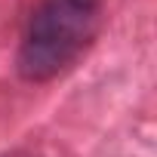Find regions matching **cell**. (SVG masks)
Masks as SVG:
<instances>
[{
	"label": "cell",
	"instance_id": "obj_1",
	"mask_svg": "<svg viewBox=\"0 0 157 157\" xmlns=\"http://www.w3.org/2000/svg\"><path fill=\"white\" fill-rule=\"evenodd\" d=\"M96 31L99 10L77 6L71 0H43L31 13L16 52L19 77L28 83L56 80L86 52Z\"/></svg>",
	"mask_w": 157,
	"mask_h": 157
},
{
	"label": "cell",
	"instance_id": "obj_2",
	"mask_svg": "<svg viewBox=\"0 0 157 157\" xmlns=\"http://www.w3.org/2000/svg\"><path fill=\"white\" fill-rule=\"evenodd\" d=\"M3 157H40V154L31 151V148H13V151H6Z\"/></svg>",
	"mask_w": 157,
	"mask_h": 157
},
{
	"label": "cell",
	"instance_id": "obj_3",
	"mask_svg": "<svg viewBox=\"0 0 157 157\" xmlns=\"http://www.w3.org/2000/svg\"><path fill=\"white\" fill-rule=\"evenodd\" d=\"M71 3H77V6H90V10H99V6H102V0H71Z\"/></svg>",
	"mask_w": 157,
	"mask_h": 157
}]
</instances>
